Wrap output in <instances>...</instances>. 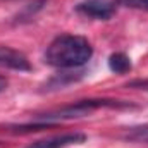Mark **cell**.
<instances>
[{
  "instance_id": "obj_10",
  "label": "cell",
  "mask_w": 148,
  "mask_h": 148,
  "mask_svg": "<svg viewBox=\"0 0 148 148\" xmlns=\"http://www.w3.org/2000/svg\"><path fill=\"white\" fill-rule=\"evenodd\" d=\"M5 90H7V79L3 76H0V93L5 91Z\"/></svg>"
},
{
  "instance_id": "obj_4",
  "label": "cell",
  "mask_w": 148,
  "mask_h": 148,
  "mask_svg": "<svg viewBox=\"0 0 148 148\" xmlns=\"http://www.w3.org/2000/svg\"><path fill=\"white\" fill-rule=\"evenodd\" d=\"M0 67L10 69V71H19V73H28L33 69L28 57L23 52L14 50L10 47H3V45H0Z\"/></svg>"
},
{
  "instance_id": "obj_1",
  "label": "cell",
  "mask_w": 148,
  "mask_h": 148,
  "mask_svg": "<svg viewBox=\"0 0 148 148\" xmlns=\"http://www.w3.org/2000/svg\"><path fill=\"white\" fill-rule=\"evenodd\" d=\"M93 57V47L84 36L79 35H60L45 52V62L57 69H79Z\"/></svg>"
},
{
  "instance_id": "obj_5",
  "label": "cell",
  "mask_w": 148,
  "mask_h": 148,
  "mask_svg": "<svg viewBox=\"0 0 148 148\" xmlns=\"http://www.w3.org/2000/svg\"><path fill=\"white\" fill-rule=\"evenodd\" d=\"M86 141V134L83 133H66L59 136H50L47 140H40L29 148H66L71 145H79Z\"/></svg>"
},
{
  "instance_id": "obj_3",
  "label": "cell",
  "mask_w": 148,
  "mask_h": 148,
  "mask_svg": "<svg viewBox=\"0 0 148 148\" xmlns=\"http://www.w3.org/2000/svg\"><path fill=\"white\" fill-rule=\"evenodd\" d=\"M76 10L81 16L91 17V19H110L115 12V2L112 0H84L76 5Z\"/></svg>"
},
{
  "instance_id": "obj_9",
  "label": "cell",
  "mask_w": 148,
  "mask_h": 148,
  "mask_svg": "<svg viewBox=\"0 0 148 148\" xmlns=\"http://www.w3.org/2000/svg\"><path fill=\"white\" fill-rule=\"evenodd\" d=\"M119 3L129 9H138V10L148 12V0H119Z\"/></svg>"
},
{
  "instance_id": "obj_6",
  "label": "cell",
  "mask_w": 148,
  "mask_h": 148,
  "mask_svg": "<svg viewBox=\"0 0 148 148\" xmlns=\"http://www.w3.org/2000/svg\"><path fill=\"white\" fill-rule=\"evenodd\" d=\"M109 67H110L112 73L115 74H126L131 71L133 64H131V59L126 53L117 52V53H112L109 57Z\"/></svg>"
},
{
  "instance_id": "obj_2",
  "label": "cell",
  "mask_w": 148,
  "mask_h": 148,
  "mask_svg": "<svg viewBox=\"0 0 148 148\" xmlns=\"http://www.w3.org/2000/svg\"><path fill=\"white\" fill-rule=\"evenodd\" d=\"M134 107L131 102L126 100H112V98H90V100H79L71 105H66L62 109L40 114L35 119L43 122H52V121H64V119H76V117H84L90 115L91 112L100 110V109H131Z\"/></svg>"
},
{
  "instance_id": "obj_7",
  "label": "cell",
  "mask_w": 148,
  "mask_h": 148,
  "mask_svg": "<svg viewBox=\"0 0 148 148\" xmlns=\"http://www.w3.org/2000/svg\"><path fill=\"white\" fill-rule=\"evenodd\" d=\"M79 76H73V73H62L53 76L48 83H47V90H59V88H64L66 84L74 83Z\"/></svg>"
},
{
  "instance_id": "obj_8",
  "label": "cell",
  "mask_w": 148,
  "mask_h": 148,
  "mask_svg": "<svg viewBox=\"0 0 148 148\" xmlns=\"http://www.w3.org/2000/svg\"><path fill=\"white\" fill-rule=\"evenodd\" d=\"M126 138L131 141H138V143H148V126L131 127L126 133Z\"/></svg>"
}]
</instances>
